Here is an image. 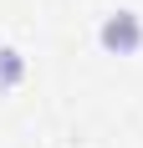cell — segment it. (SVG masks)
<instances>
[{
    "label": "cell",
    "instance_id": "cell-1",
    "mask_svg": "<svg viewBox=\"0 0 143 148\" xmlns=\"http://www.w3.org/2000/svg\"><path fill=\"white\" fill-rule=\"evenodd\" d=\"M97 41H102L107 56H138V51H143V15H138V10H113V15H102Z\"/></svg>",
    "mask_w": 143,
    "mask_h": 148
},
{
    "label": "cell",
    "instance_id": "cell-2",
    "mask_svg": "<svg viewBox=\"0 0 143 148\" xmlns=\"http://www.w3.org/2000/svg\"><path fill=\"white\" fill-rule=\"evenodd\" d=\"M26 82V56L15 46H0V92H15Z\"/></svg>",
    "mask_w": 143,
    "mask_h": 148
}]
</instances>
